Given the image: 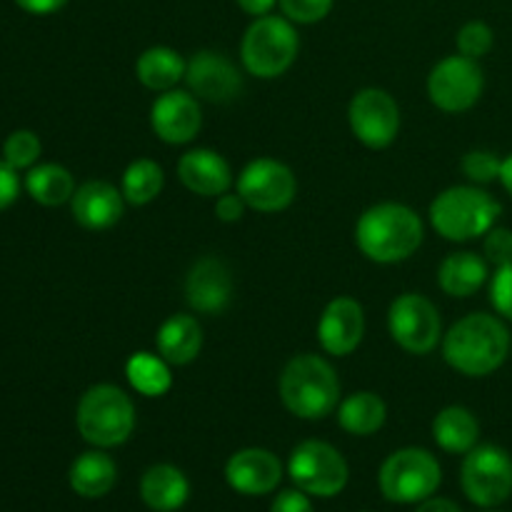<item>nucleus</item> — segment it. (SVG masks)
Wrapping results in <instances>:
<instances>
[{
  "label": "nucleus",
  "instance_id": "obj_1",
  "mask_svg": "<svg viewBox=\"0 0 512 512\" xmlns=\"http://www.w3.org/2000/svg\"><path fill=\"white\" fill-rule=\"evenodd\" d=\"M510 345V330L503 320L488 313H470L443 335V358L460 375L485 378L503 368Z\"/></svg>",
  "mask_w": 512,
  "mask_h": 512
},
{
  "label": "nucleus",
  "instance_id": "obj_2",
  "mask_svg": "<svg viewBox=\"0 0 512 512\" xmlns=\"http://www.w3.org/2000/svg\"><path fill=\"white\" fill-rule=\"evenodd\" d=\"M425 225L413 208L403 203H378L360 215L355 243L360 253L380 265L403 263L423 245Z\"/></svg>",
  "mask_w": 512,
  "mask_h": 512
},
{
  "label": "nucleus",
  "instance_id": "obj_3",
  "mask_svg": "<svg viewBox=\"0 0 512 512\" xmlns=\"http://www.w3.org/2000/svg\"><path fill=\"white\" fill-rule=\"evenodd\" d=\"M278 390L285 408L300 420H323L340 405V380L333 365L313 353L288 360Z\"/></svg>",
  "mask_w": 512,
  "mask_h": 512
},
{
  "label": "nucleus",
  "instance_id": "obj_4",
  "mask_svg": "<svg viewBox=\"0 0 512 512\" xmlns=\"http://www.w3.org/2000/svg\"><path fill=\"white\" fill-rule=\"evenodd\" d=\"M500 203L480 185H453L430 203V223L450 243H468L495 228Z\"/></svg>",
  "mask_w": 512,
  "mask_h": 512
},
{
  "label": "nucleus",
  "instance_id": "obj_5",
  "mask_svg": "<svg viewBox=\"0 0 512 512\" xmlns=\"http://www.w3.org/2000/svg\"><path fill=\"white\" fill-rule=\"evenodd\" d=\"M75 425L85 443L100 450L118 448L135 430V405L118 385H93L80 398Z\"/></svg>",
  "mask_w": 512,
  "mask_h": 512
},
{
  "label": "nucleus",
  "instance_id": "obj_6",
  "mask_svg": "<svg viewBox=\"0 0 512 512\" xmlns=\"http://www.w3.org/2000/svg\"><path fill=\"white\" fill-rule=\"evenodd\" d=\"M300 38L285 15H260L248 25L240 43V60L250 75L273 80L288 73L298 58Z\"/></svg>",
  "mask_w": 512,
  "mask_h": 512
},
{
  "label": "nucleus",
  "instance_id": "obj_7",
  "mask_svg": "<svg viewBox=\"0 0 512 512\" xmlns=\"http://www.w3.org/2000/svg\"><path fill=\"white\" fill-rule=\"evenodd\" d=\"M443 480L438 458L423 448H403L395 450L383 463L378 475L380 493L385 500L400 505L423 503L433 498Z\"/></svg>",
  "mask_w": 512,
  "mask_h": 512
},
{
  "label": "nucleus",
  "instance_id": "obj_8",
  "mask_svg": "<svg viewBox=\"0 0 512 512\" xmlns=\"http://www.w3.org/2000/svg\"><path fill=\"white\" fill-rule=\"evenodd\" d=\"M290 480L303 493L315 498H333L343 493L348 485L350 470L340 450L323 440H305L290 453L288 460Z\"/></svg>",
  "mask_w": 512,
  "mask_h": 512
},
{
  "label": "nucleus",
  "instance_id": "obj_9",
  "mask_svg": "<svg viewBox=\"0 0 512 512\" xmlns=\"http://www.w3.org/2000/svg\"><path fill=\"white\" fill-rule=\"evenodd\" d=\"M460 483L470 503L498 508L512 495V458L498 445H475L465 453Z\"/></svg>",
  "mask_w": 512,
  "mask_h": 512
},
{
  "label": "nucleus",
  "instance_id": "obj_10",
  "mask_svg": "<svg viewBox=\"0 0 512 512\" xmlns=\"http://www.w3.org/2000/svg\"><path fill=\"white\" fill-rule=\"evenodd\" d=\"M388 330L395 343L413 355H428L443 340L438 308L420 293H405L388 310Z\"/></svg>",
  "mask_w": 512,
  "mask_h": 512
},
{
  "label": "nucleus",
  "instance_id": "obj_11",
  "mask_svg": "<svg viewBox=\"0 0 512 512\" xmlns=\"http://www.w3.org/2000/svg\"><path fill=\"white\" fill-rule=\"evenodd\" d=\"M485 75L478 60L465 55H448L428 75V98L445 113H465L480 100Z\"/></svg>",
  "mask_w": 512,
  "mask_h": 512
},
{
  "label": "nucleus",
  "instance_id": "obj_12",
  "mask_svg": "<svg viewBox=\"0 0 512 512\" xmlns=\"http://www.w3.org/2000/svg\"><path fill=\"white\" fill-rule=\"evenodd\" d=\"M238 195L258 213H280L298 195V180L285 163L275 158H255L240 170Z\"/></svg>",
  "mask_w": 512,
  "mask_h": 512
},
{
  "label": "nucleus",
  "instance_id": "obj_13",
  "mask_svg": "<svg viewBox=\"0 0 512 512\" xmlns=\"http://www.w3.org/2000/svg\"><path fill=\"white\" fill-rule=\"evenodd\" d=\"M348 123L365 148L383 150L400 133V108L383 88H363L348 105Z\"/></svg>",
  "mask_w": 512,
  "mask_h": 512
},
{
  "label": "nucleus",
  "instance_id": "obj_14",
  "mask_svg": "<svg viewBox=\"0 0 512 512\" xmlns=\"http://www.w3.org/2000/svg\"><path fill=\"white\" fill-rule=\"evenodd\" d=\"M185 83L195 98L208 103H233L243 93V75L238 65L215 50H200L188 60Z\"/></svg>",
  "mask_w": 512,
  "mask_h": 512
},
{
  "label": "nucleus",
  "instance_id": "obj_15",
  "mask_svg": "<svg viewBox=\"0 0 512 512\" xmlns=\"http://www.w3.org/2000/svg\"><path fill=\"white\" fill-rule=\"evenodd\" d=\"M203 110L198 98L188 90H165L150 108V128L163 143L185 145L200 133Z\"/></svg>",
  "mask_w": 512,
  "mask_h": 512
},
{
  "label": "nucleus",
  "instance_id": "obj_16",
  "mask_svg": "<svg viewBox=\"0 0 512 512\" xmlns=\"http://www.w3.org/2000/svg\"><path fill=\"white\" fill-rule=\"evenodd\" d=\"M365 335V313L363 305L355 298L340 295L325 305L318 323L320 348L335 358H345L360 345Z\"/></svg>",
  "mask_w": 512,
  "mask_h": 512
},
{
  "label": "nucleus",
  "instance_id": "obj_17",
  "mask_svg": "<svg viewBox=\"0 0 512 512\" xmlns=\"http://www.w3.org/2000/svg\"><path fill=\"white\" fill-rule=\"evenodd\" d=\"M233 298V273L220 258H200L185 278V300L195 313L218 315Z\"/></svg>",
  "mask_w": 512,
  "mask_h": 512
},
{
  "label": "nucleus",
  "instance_id": "obj_18",
  "mask_svg": "<svg viewBox=\"0 0 512 512\" xmlns=\"http://www.w3.org/2000/svg\"><path fill=\"white\" fill-rule=\"evenodd\" d=\"M225 480L240 495H268L283 480V465L270 450L245 448L230 455L225 465Z\"/></svg>",
  "mask_w": 512,
  "mask_h": 512
},
{
  "label": "nucleus",
  "instance_id": "obj_19",
  "mask_svg": "<svg viewBox=\"0 0 512 512\" xmlns=\"http://www.w3.org/2000/svg\"><path fill=\"white\" fill-rule=\"evenodd\" d=\"M70 210H73L75 223L83 225L85 230H108L123 218V190L105 180H88L75 188Z\"/></svg>",
  "mask_w": 512,
  "mask_h": 512
},
{
  "label": "nucleus",
  "instance_id": "obj_20",
  "mask_svg": "<svg viewBox=\"0 0 512 512\" xmlns=\"http://www.w3.org/2000/svg\"><path fill=\"white\" fill-rule=\"evenodd\" d=\"M178 178L190 193L203 195V198H218L228 193L233 185V170L228 160L210 148H195L180 155Z\"/></svg>",
  "mask_w": 512,
  "mask_h": 512
},
{
  "label": "nucleus",
  "instance_id": "obj_21",
  "mask_svg": "<svg viewBox=\"0 0 512 512\" xmlns=\"http://www.w3.org/2000/svg\"><path fill=\"white\" fill-rule=\"evenodd\" d=\"M140 498L155 512H175L190 498V483L183 470L160 463L145 470L140 480Z\"/></svg>",
  "mask_w": 512,
  "mask_h": 512
},
{
  "label": "nucleus",
  "instance_id": "obj_22",
  "mask_svg": "<svg viewBox=\"0 0 512 512\" xmlns=\"http://www.w3.org/2000/svg\"><path fill=\"white\" fill-rule=\"evenodd\" d=\"M155 345L170 365H188L203 350V328L193 315H170L158 328Z\"/></svg>",
  "mask_w": 512,
  "mask_h": 512
},
{
  "label": "nucleus",
  "instance_id": "obj_23",
  "mask_svg": "<svg viewBox=\"0 0 512 512\" xmlns=\"http://www.w3.org/2000/svg\"><path fill=\"white\" fill-rule=\"evenodd\" d=\"M488 260L478 253H450L448 258L440 263L438 270V285L443 288V293H448L450 298H470V295L478 293L490 278Z\"/></svg>",
  "mask_w": 512,
  "mask_h": 512
},
{
  "label": "nucleus",
  "instance_id": "obj_24",
  "mask_svg": "<svg viewBox=\"0 0 512 512\" xmlns=\"http://www.w3.org/2000/svg\"><path fill=\"white\" fill-rule=\"evenodd\" d=\"M70 488L73 493H78L80 498H103L110 490L115 488V480H118V468H115L113 458L103 450H88V453L78 455L75 463L70 465Z\"/></svg>",
  "mask_w": 512,
  "mask_h": 512
},
{
  "label": "nucleus",
  "instance_id": "obj_25",
  "mask_svg": "<svg viewBox=\"0 0 512 512\" xmlns=\"http://www.w3.org/2000/svg\"><path fill=\"white\" fill-rule=\"evenodd\" d=\"M185 68H188V60H183L178 50L168 45H153L140 53L135 75L148 90L165 93V90L178 88L180 80H185Z\"/></svg>",
  "mask_w": 512,
  "mask_h": 512
},
{
  "label": "nucleus",
  "instance_id": "obj_26",
  "mask_svg": "<svg viewBox=\"0 0 512 512\" xmlns=\"http://www.w3.org/2000/svg\"><path fill=\"white\" fill-rule=\"evenodd\" d=\"M433 438L445 453L465 455L478 445L480 423L463 405L443 408L433 420Z\"/></svg>",
  "mask_w": 512,
  "mask_h": 512
},
{
  "label": "nucleus",
  "instance_id": "obj_27",
  "mask_svg": "<svg viewBox=\"0 0 512 512\" xmlns=\"http://www.w3.org/2000/svg\"><path fill=\"white\" fill-rule=\"evenodd\" d=\"M385 418H388L385 400L380 395L370 393V390H360V393L348 395L338 405L340 428L350 435H358V438L378 433L385 425Z\"/></svg>",
  "mask_w": 512,
  "mask_h": 512
},
{
  "label": "nucleus",
  "instance_id": "obj_28",
  "mask_svg": "<svg viewBox=\"0 0 512 512\" xmlns=\"http://www.w3.org/2000/svg\"><path fill=\"white\" fill-rule=\"evenodd\" d=\"M125 378L130 388L143 398H163L173 388L170 363L160 353H148V350L130 355L125 363Z\"/></svg>",
  "mask_w": 512,
  "mask_h": 512
},
{
  "label": "nucleus",
  "instance_id": "obj_29",
  "mask_svg": "<svg viewBox=\"0 0 512 512\" xmlns=\"http://www.w3.org/2000/svg\"><path fill=\"white\" fill-rule=\"evenodd\" d=\"M25 188L35 203L55 208V205L70 203L75 193V180L63 165L45 163L38 168H30V173L25 175Z\"/></svg>",
  "mask_w": 512,
  "mask_h": 512
},
{
  "label": "nucleus",
  "instance_id": "obj_30",
  "mask_svg": "<svg viewBox=\"0 0 512 512\" xmlns=\"http://www.w3.org/2000/svg\"><path fill=\"white\" fill-rule=\"evenodd\" d=\"M165 175L155 160L138 158L125 168L123 180H120V190H123L125 203L130 205H148L163 193Z\"/></svg>",
  "mask_w": 512,
  "mask_h": 512
},
{
  "label": "nucleus",
  "instance_id": "obj_31",
  "mask_svg": "<svg viewBox=\"0 0 512 512\" xmlns=\"http://www.w3.org/2000/svg\"><path fill=\"white\" fill-rule=\"evenodd\" d=\"M40 150H43V145L33 130H15L3 143V160L13 165L15 170L33 168L35 160L40 158Z\"/></svg>",
  "mask_w": 512,
  "mask_h": 512
},
{
  "label": "nucleus",
  "instance_id": "obj_32",
  "mask_svg": "<svg viewBox=\"0 0 512 512\" xmlns=\"http://www.w3.org/2000/svg\"><path fill=\"white\" fill-rule=\"evenodd\" d=\"M455 43H458L460 55L480 60L483 55H488L490 50H493L495 33L488 23H483V20H470V23H465L463 28L458 30Z\"/></svg>",
  "mask_w": 512,
  "mask_h": 512
},
{
  "label": "nucleus",
  "instance_id": "obj_33",
  "mask_svg": "<svg viewBox=\"0 0 512 512\" xmlns=\"http://www.w3.org/2000/svg\"><path fill=\"white\" fill-rule=\"evenodd\" d=\"M460 168H463L465 178H468L470 183L488 185V183H493V180H500L503 160H500L498 153H493V150L478 148V150H470V153H465Z\"/></svg>",
  "mask_w": 512,
  "mask_h": 512
},
{
  "label": "nucleus",
  "instance_id": "obj_34",
  "mask_svg": "<svg viewBox=\"0 0 512 512\" xmlns=\"http://www.w3.org/2000/svg\"><path fill=\"white\" fill-rule=\"evenodd\" d=\"M278 5L290 23L313 25L328 18L335 0H278Z\"/></svg>",
  "mask_w": 512,
  "mask_h": 512
},
{
  "label": "nucleus",
  "instance_id": "obj_35",
  "mask_svg": "<svg viewBox=\"0 0 512 512\" xmlns=\"http://www.w3.org/2000/svg\"><path fill=\"white\" fill-rule=\"evenodd\" d=\"M483 258L493 265L495 270L512 265V230L510 228H490L483 240Z\"/></svg>",
  "mask_w": 512,
  "mask_h": 512
},
{
  "label": "nucleus",
  "instance_id": "obj_36",
  "mask_svg": "<svg viewBox=\"0 0 512 512\" xmlns=\"http://www.w3.org/2000/svg\"><path fill=\"white\" fill-rule=\"evenodd\" d=\"M490 303L498 310V315L512 323V265L498 268L490 278Z\"/></svg>",
  "mask_w": 512,
  "mask_h": 512
},
{
  "label": "nucleus",
  "instance_id": "obj_37",
  "mask_svg": "<svg viewBox=\"0 0 512 512\" xmlns=\"http://www.w3.org/2000/svg\"><path fill=\"white\" fill-rule=\"evenodd\" d=\"M245 200L240 198L238 190L235 193H223L218 195V200H215V215H218V220H223V223H238L240 218L245 215Z\"/></svg>",
  "mask_w": 512,
  "mask_h": 512
},
{
  "label": "nucleus",
  "instance_id": "obj_38",
  "mask_svg": "<svg viewBox=\"0 0 512 512\" xmlns=\"http://www.w3.org/2000/svg\"><path fill=\"white\" fill-rule=\"evenodd\" d=\"M270 512H315L308 493L303 490H283L270 505Z\"/></svg>",
  "mask_w": 512,
  "mask_h": 512
},
{
  "label": "nucleus",
  "instance_id": "obj_39",
  "mask_svg": "<svg viewBox=\"0 0 512 512\" xmlns=\"http://www.w3.org/2000/svg\"><path fill=\"white\" fill-rule=\"evenodd\" d=\"M20 193V180L18 170L13 165H8L5 160H0V210H5L8 205L15 203Z\"/></svg>",
  "mask_w": 512,
  "mask_h": 512
},
{
  "label": "nucleus",
  "instance_id": "obj_40",
  "mask_svg": "<svg viewBox=\"0 0 512 512\" xmlns=\"http://www.w3.org/2000/svg\"><path fill=\"white\" fill-rule=\"evenodd\" d=\"M18 8H23L25 13L30 15H50V13H58L60 8L68 5V0H15Z\"/></svg>",
  "mask_w": 512,
  "mask_h": 512
},
{
  "label": "nucleus",
  "instance_id": "obj_41",
  "mask_svg": "<svg viewBox=\"0 0 512 512\" xmlns=\"http://www.w3.org/2000/svg\"><path fill=\"white\" fill-rule=\"evenodd\" d=\"M235 3L240 5V10H243V13L253 15V18H260V15L273 13V8L278 5V0H235Z\"/></svg>",
  "mask_w": 512,
  "mask_h": 512
},
{
  "label": "nucleus",
  "instance_id": "obj_42",
  "mask_svg": "<svg viewBox=\"0 0 512 512\" xmlns=\"http://www.w3.org/2000/svg\"><path fill=\"white\" fill-rule=\"evenodd\" d=\"M418 512H460V508L448 498H428L420 503Z\"/></svg>",
  "mask_w": 512,
  "mask_h": 512
},
{
  "label": "nucleus",
  "instance_id": "obj_43",
  "mask_svg": "<svg viewBox=\"0 0 512 512\" xmlns=\"http://www.w3.org/2000/svg\"><path fill=\"white\" fill-rule=\"evenodd\" d=\"M500 183H503V188L512 195V153L503 160V170H500Z\"/></svg>",
  "mask_w": 512,
  "mask_h": 512
}]
</instances>
